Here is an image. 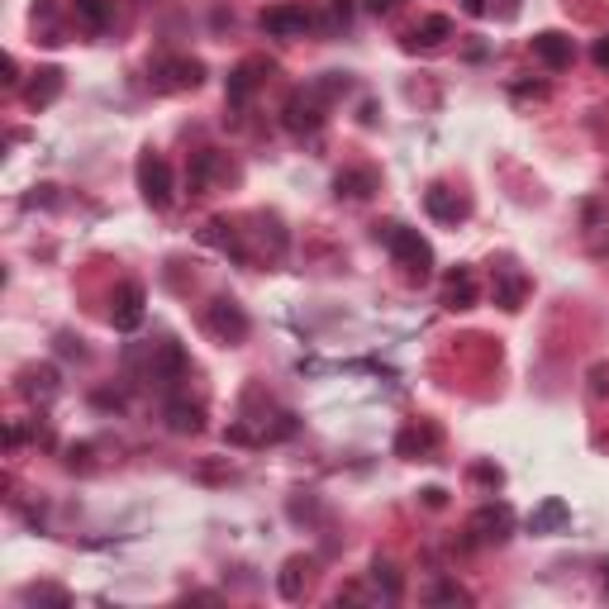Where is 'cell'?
Here are the masks:
<instances>
[{"label": "cell", "mask_w": 609, "mask_h": 609, "mask_svg": "<svg viewBox=\"0 0 609 609\" xmlns=\"http://www.w3.org/2000/svg\"><path fill=\"white\" fill-rule=\"evenodd\" d=\"M471 300H476V281H471V271H467V267L448 271V281H442V305H448V309H467Z\"/></svg>", "instance_id": "52a82bcc"}, {"label": "cell", "mask_w": 609, "mask_h": 609, "mask_svg": "<svg viewBox=\"0 0 609 609\" xmlns=\"http://www.w3.org/2000/svg\"><path fill=\"white\" fill-rule=\"evenodd\" d=\"M381 238H385V248H391V257H395V262H400L404 271H410V276H419V281L429 276V267H433V248L419 238V229L385 224V229H381Z\"/></svg>", "instance_id": "6da1fadb"}, {"label": "cell", "mask_w": 609, "mask_h": 609, "mask_svg": "<svg viewBox=\"0 0 609 609\" xmlns=\"http://www.w3.org/2000/svg\"><path fill=\"white\" fill-rule=\"evenodd\" d=\"M58 90H62V71H58V67H48V71H39V81L29 86V105H33V109H43L52 96H58Z\"/></svg>", "instance_id": "5bb4252c"}, {"label": "cell", "mask_w": 609, "mask_h": 609, "mask_svg": "<svg viewBox=\"0 0 609 609\" xmlns=\"http://www.w3.org/2000/svg\"><path fill=\"white\" fill-rule=\"evenodd\" d=\"M562 519H566V505H562V500H547V505H543V514L533 519V533H543V528L562 524Z\"/></svg>", "instance_id": "ac0fdd59"}, {"label": "cell", "mask_w": 609, "mask_h": 609, "mask_svg": "<svg viewBox=\"0 0 609 609\" xmlns=\"http://www.w3.org/2000/svg\"><path fill=\"white\" fill-rule=\"evenodd\" d=\"M376 581H385V595H400V576H395V566L391 562H376Z\"/></svg>", "instance_id": "ffe728a7"}, {"label": "cell", "mask_w": 609, "mask_h": 609, "mask_svg": "<svg viewBox=\"0 0 609 609\" xmlns=\"http://www.w3.org/2000/svg\"><path fill=\"white\" fill-rule=\"evenodd\" d=\"M334 186H338V195H347V200H366V195L376 191V176L366 172V167H353V172H338Z\"/></svg>", "instance_id": "8fae6325"}, {"label": "cell", "mask_w": 609, "mask_h": 609, "mask_svg": "<svg viewBox=\"0 0 609 609\" xmlns=\"http://www.w3.org/2000/svg\"><path fill=\"white\" fill-rule=\"evenodd\" d=\"M400 5V0H366V10H372V14H391Z\"/></svg>", "instance_id": "7402d4cb"}, {"label": "cell", "mask_w": 609, "mask_h": 609, "mask_svg": "<svg viewBox=\"0 0 609 609\" xmlns=\"http://www.w3.org/2000/svg\"><path fill=\"white\" fill-rule=\"evenodd\" d=\"M214 167H219V153H200V157H195V176H191V186L200 191V186H205V181L214 176Z\"/></svg>", "instance_id": "d6986e66"}, {"label": "cell", "mask_w": 609, "mask_h": 609, "mask_svg": "<svg viewBox=\"0 0 609 609\" xmlns=\"http://www.w3.org/2000/svg\"><path fill=\"white\" fill-rule=\"evenodd\" d=\"M167 419L176 433H200L205 429V414H200V404H186V400H172L167 404Z\"/></svg>", "instance_id": "7c38bea8"}, {"label": "cell", "mask_w": 609, "mask_h": 609, "mask_svg": "<svg viewBox=\"0 0 609 609\" xmlns=\"http://www.w3.org/2000/svg\"><path fill=\"white\" fill-rule=\"evenodd\" d=\"M590 58H595L600 67H609V33H604V39H595V48H590Z\"/></svg>", "instance_id": "44dd1931"}, {"label": "cell", "mask_w": 609, "mask_h": 609, "mask_svg": "<svg viewBox=\"0 0 609 609\" xmlns=\"http://www.w3.org/2000/svg\"><path fill=\"white\" fill-rule=\"evenodd\" d=\"M433 600H467V595H462L457 585H438V590H433Z\"/></svg>", "instance_id": "cb8c5ba5"}, {"label": "cell", "mask_w": 609, "mask_h": 609, "mask_svg": "<svg viewBox=\"0 0 609 609\" xmlns=\"http://www.w3.org/2000/svg\"><path fill=\"white\" fill-rule=\"evenodd\" d=\"M77 14L90 24V29H105V20H109V5L105 0H77Z\"/></svg>", "instance_id": "2e32d148"}, {"label": "cell", "mask_w": 609, "mask_h": 609, "mask_svg": "<svg viewBox=\"0 0 609 609\" xmlns=\"http://www.w3.org/2000/svg\"><path fill=\"white\" fill-rule=\"evenodd\" d=\"M467 10H471V14H481V10H486V0H467Z\"/></svg>", "instance_id": "d4e9b609"}, {"label": "cell", "mask_w": 609, "mask_h": 609, "mask_svg": "<svg viewBox=\"0 0 609 609\" xmlns=\"http://www.w3.org/2000/svg\"><path fill=\"white\" fill-rule=\"evenodd\" d=\"M533 58L547 62L552 71H562V67H571V39H566V33H557V29H547V33L533 39Z\"/></svg>", "instance_id": "5b68a950"}, {"label": "cell", "mask_w": 609, "mask_h": 609, "mask_svg": "<svg viewBox=\"0 0 609 609\" xmlns=\"http://www.w3.org/2000/svg\"><path fill=\"white\" fill-rule=\"evenodd\" d=\"M300 571H305V562H286V571H281V595L286 600H300Z\"/></svg>", "instance_id": "e0dca14e"}, {"label": "cell", "mask_w": 609, "mask_h": 609, "mask_svg": "<svg viewBox=\"0 0 609 609\" xmlns=\"http://www.w3.org/2000/svg\"><path fill=\"white\" fill-rule=\"evenodd\" d=\"M476 481H486V486H500V471H495V467H476Z\"/></svg>", "instance_id": "603a6c76"}, {"label": "cell", "mask_w": 609, "mask_h": 609, "mask_svg": "<svg viewBox=\"0 0 609 609\" xmlns=\"http://www.w3.org/2000/svg\"><path fill=\"white\" fill-rule=\"evenodd\" d=\"M262 29L276 33V39H286V33H300V29H309V10H305V5H271V10L262 14Z\"/></svg>", "instance_id": "277c9868"}, {"label": "cell", "mask_w": 609, "mask_h": 609, "mask_svg": "<svg viewBox=\"0 0 609 609\" xmlns=\"http://www.w3.org/2000/svg\"><path fill=\"white\" fill-rule=\"evenodd\" d=\"M162 71H167V86H176V90L200 86V77H205V67L191 62V58H172V62H162Z\"/></svg>", "instance_id": "4fadbf2b"}, {"label": "cell", "mask_w": 609, "mask_h": 609, "mask_svg": "<svg viewBox=\"0 0 609 609\" xmlns=\"http://www.w3.org/2000/svg\"><path fill=\"white\" fill-rule=\"evenodd\" d=\"M448 33H452V20H448V14H429V20H423V24L410 33V48H438Z\"/></svg>", "instance_id": "30bf717a"}, {"label": "cell", "mask_w": 609, "mask_h": 609, "mask_svg": "<svg viewBox=\"0 0 609 609\" xmlns=\"http://www.w3.org/2000/svg\"><path fill=\"white\" fill-rule=\"evenodd\" d=\"M423 205H429V214L442 219V224H457V219L467 214V205H462V200H457L448 186H433L429 195H423Z\"/></svg>", "instance_id": "ba28073f"}, {"label": "cell", "mask_w": 609, "mask_h": 609, "mask_svg": "<svg viewBox=\"0 0 609 609\" xmlns=\"http://www.w3.org/2000/svg\"><path fill=\"white\" fill-rule=\"evenodd\" d=\"M109 319H115V328H138V319H143V286L128 281V286L119 290L115 309H109Z\"/></svg>", "instance_id": "8992f818"}, {"label": "cell", "mask_w": 609, "mask_h": 609, "mask_svg": "<svg viewBox=\"0 0 609 609\" xmlns=\"http://www.w3.org/2000/svg\"><path fill=\"white\" fill-rule=\"evenodd\" d=\"M138 191L147 195V205H157V210L167 205V200H172V172H167V162L147 153L138 162Z\"/></svg>", "instance_id": "7a4b0ae2"}, {"label": "cell", "mask_w": 609, "mask_h": 609, "mask_svg": "<svg viewBox=\"0 0 609 609\" xmlns=\"http://www.w3.org/2000/svg\"><path fill=\"white\" fill-rule=\"evenodd\" d=\"M509 519H514L509 505H486V509L471 519V528L481 533V538H505V533H509Z\"/></svg>", "instance_id": "9c48e42d"}, {"label": "cell", "mask_w": 609, "mask_h": 609, "mask_svg": "<svg viewBox=\"0 0 609 609\" xmlns=\"http://www.w3.org/2000/svg\"><path fill=\"white\" fill-rule=\"evenodd\" d=\"M252 71H257V62L238 67L233 77H229V100H233V105H243V100L252 96V86H257V77H252Z\"/></svg>", "instance_id": "9a60e30c"}, {"label": "cell", "mask_w": 609, "mask_h": 609, "mask_svg": "<svg viewBox=\"0 0 609 609\" xmlns=\"http://www.w3.org/2000/svg\"><path fill=\"white\" fill-rule=\"evenodd\" d=\"M210 328H214L224 343H243V338H248V315H243L233 300H224V295H219V300L210 305Z\"/></svg>", "instance_id": "3957f363"}]
</instances>
